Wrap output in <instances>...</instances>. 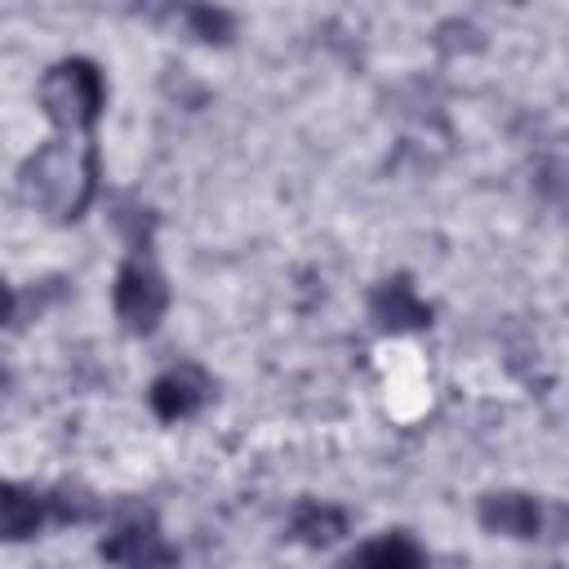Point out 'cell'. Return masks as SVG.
Instances as JSON below:
<instances>
[{"instance_id":"1","label":"cell","mask_w":569,"mask_h":569,"mask_svg":"<svg viewBox=\"0 0 569 569\" xmlns=\"http://www.w3.org/2000/svg\"><path fill=\"white\" fill-rule=\"evenodd\" d=\"M93 178H98V156L76 151L67 142H44L22 169L31 200H40L53 218H76L93 196Z\"/></svg>"},{"instance_id":"2","label":"cell","mask_w":569,"mask_h":569,"mask_svg":"<svg viewBox=\"0 0 569 569\" xmlns=\"http://www.w3.org/2000/svg\"><path fill=\"white\" fill-rule=\"evenodd\" d=\"M40 102L49 111L53 124L62 129H89L102 111V76L93 62L84 58H71V62H58L44 80H40Z\"/></svg>"},{"instance_id":"3","label":"cell","mask_w":569,"mask_h":569,"mask_svg":"<svg viewBox=\"0 0 569 569\" xmlns=\"http://www.w3.org/2000/svg\"><path fill=\"white\" fill-rule=\"evenodd\" d=\"M164 307H169V289L151 267H142V262L120 267V276H116V316L129 333H151L160 325Z\"/></svg>"},{"instance_id":"4","label":"cell","mask_w":569,"mask_h":569,"mask_svg":"<svg viewBox=\"0 0 569 569\" xmlns=\"http://www.w3.org/2000/svg\"><path fill=\"white\" fill-rule=\"evenodd\" d=\"M169 547L164 538L156 533L151 520H133V525H120L111 538H102V560L111 565H124V569H160L169 565Z\"/></svg>"},{"instance_id":"5","label":"cell","mask_w":569,"mask_h":569,"mask_svg":"<svg viewBox=\"0 0 569 569\" xmlns=\"http://www.w3.org/2000/svg\"><path fill=\"white\" fill-rule=\"evenodd\" d=\"M369 311H373V320H378L382 329H391V333L422 329V325L431 320V307L413 293V284H409L405 276L382 280V284L373 289V298H369Z\"/></svg>"},{"instance_id":"6","label":"cell","mask_w":569,"mask_h":569,"mask_svg":"<svg viewBox=\"0 0 569 569\" xmlns=\"http://www.w3.org/2000/svg\"><path fill=\"white\" fill-rule=\"evenodd\" d=\"M480 525L502 538H533L538 533V502L525 493H489L480 498Z\"/></svg>"},{"instance_id":"7","label":"cell","mask_w":569,"mask_h":569,"mask_svg":"<svg viewBox=\"0 0 569 569\" xmlns=\"http://www.w3.org/2000/svg\"><path fill=\"white\" fill-rule=\"evenodd\" d=\"M204 396H209V382H204L200 369H173V373H164V378L151 387V409H156L164 422H173V418H187Z\"/></svg>"},{"instance_id":"8","label":"cell","mask_w":569,"mask_h":569,"mask_svg":"<svg viewBox=\"0 0 569 569\" xmlns=\"http://www.w3.org/2000/svg\"><path fill=\"white\" fill-rule=\"evenodd\" d=\"M347 569H422V551L409 533H382L373 542H365Z\"/></svg>"},{"instance_id":"9","label":"cell","mask_w":569,"mask_h":569,"mask_svg":"<svg viewBox=\"0 0 569 569\" xmlns=\"http://www.w3.org/2000/svg\"><path fill=\"white\" fill-rule=\"evenodd\" d=\"M342 529H347V516H342L338 507H325V502H302V507L293 511V538H298V542L320 547V542H333Z\"/></svg>"},{"instance_id":"10","label":"cell","mask_w":569,"mask_h":569,"mask_svg":"<svg viewBox=\"0 0 569 569\" xmlns=\"http://www.w3.org/2000/svg\"><path fill=\"white\" fill-rule=\"evenodd\" d=\"M187 27H191V36H200L209 44H222L231 36V13H222V9H187Z\"/></svg>"},{"instance_id":"11","label":"cell","mask_w":569,"mask_h":569,"mask_svg":"<svg viewBox=\"0 0 569 569\" xmlns=\"http://www.w3.org/2000/svg\"><path fill=\"white\" fill-rule=\"evenodd\" d=\"M9 316H13V289H9V284L0 280V325H4Z\"/></svg>"}]
</instances>
